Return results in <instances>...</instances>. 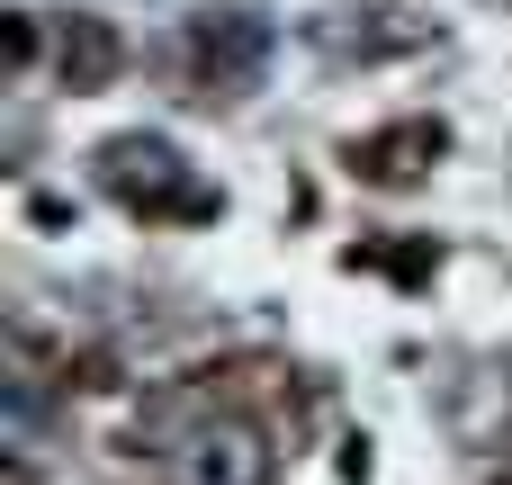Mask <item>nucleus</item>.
Listing matches in <instances>:
<instances>
[{
	"label": "nucleus",
	"instance_id": "f257e3e1",
	"mask_svg": "<svg viewBox=\"0 0 512 485\" xmlns=\"http://www.w3.org/2000/svg\"><path fill=\"white\" fill-rule=\"evenodd\" d=\"M99 180H108L126 207H144V216H216V189L189 180L180 144H162V135H117V144H99Z\"/></svg>",
	"mask_w": 512,
	"mask_h": 485
},
{
	"label": "nucleus",
	"instance_id": "f03ea898",
	"mask_svg": "<svg viewBox=\"0 0 512 485\" xmlns=\"http://www.w3.org/2000/svg\"><path fill=\"white\" fill-rule=\"evenodd\" d=\"M171 468H180V485H270V441L234 414H207L171 441Z\"/></svg>",
	"mask_w": 512,
	"mask_h": 485
},
{
	"label": "nucleus",
	"instance_id": "7ed1b4c3",
	"mask_svg": "<svg viewBox=\"0 0 512 485\" xmlns=\"http://www.w3.org/2000/svg\"><path fill=\"white\" fill-rule=\"evenodd\" d=\"M198 63H207L216 81H252V72L270 63V18H261V9H207V18H198Z\"/></svg>",
	"mask_w": 512,
	"mask_h": 485
}]
</instances>
